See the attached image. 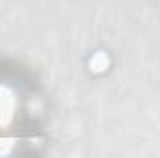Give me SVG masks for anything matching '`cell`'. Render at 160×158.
Here are the masks:
<instances>
[{
    "instance_id": "cell-1",
    "label": "cell",
    "mask_w": 160,
    "mask_h": 158,
    "mask_svg": "<svg viewBox=\"0 0 160 158\" xmlns=\"http://www.w3.org/2000/svg\"><path fill=\"white\" fill-rule=\"evenodd\" d=\"M89 67H91V71H97V73L104 71V69L108 67V58H106V54H102V52L95 54V56L91 58V62H89Z\"/></svg>"
}]
</instances>
